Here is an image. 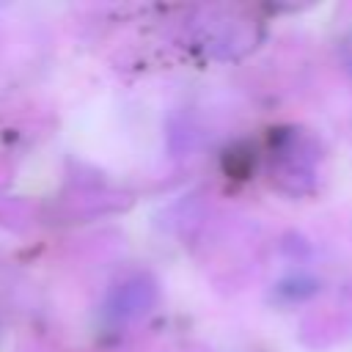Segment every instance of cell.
Masks as SVG:
<instances>
[{
	"label": "cell",
	"instance_id": "2",
	"mask_svg": "<svg viewBox=\"0 0 352 352\" xmlns=\"http://www.w3.org/2000/svg\"><path fill=\"white\" fill-rule=\"evenodd\" d=\"M157 297H160L157 283L148 275H143V272L126 275L110 289V294L104 300V316L113 322L140 319L143 314H148L157 305Z\"/></svg>",
	"mask_w": 352,
	"mask_h": 352
},
{
	"label": "cell",
	"instance_id": "1",
	"mask_svg": "<svg viewBox=\"0 0 352 352\" xmlns=\"http://www.w3.org/2000/svg\"><path fill=\"white\" fill-rule=\"evenodd\" d=\"M316 157L319 148L314 138L300 129L278 132L270 154V176L272 184L286 195H308L316 187Z\"/></svg>",
	"mask_w": 352,
	"mask_h": 352
},
{
	"label": "cell",
	"instance_id": "3",
	"mask_svg": "<svg viewBox=\"0 0 352 352\" xmlns=\"http://www.w3.org/2000/svg\"><path fill=\"white\" fill-rule=\"evenodd\" d=\"M341 60H344V69L352 74V33H346L341 41Z\"/></svg>",
	"mask_w": 352,
	"mask_h": 352
}]
</instances>
